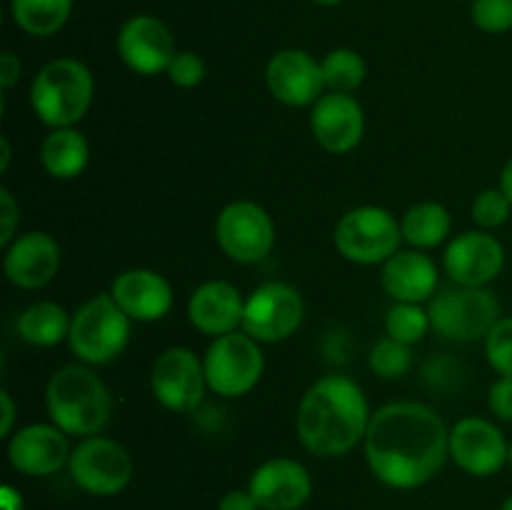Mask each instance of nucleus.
<instances>
[{
    "instance_id": "f257e3e1",
    "label": "nucleus",
    "mask_w": 512,
    "mask_h": 510,
    "mask_svg": "<svg viewBox=\"0 0 512 510\" xmlns=\"http://www.w3.org/2000/svg\"><path fill=\"white\" fill-rule=\"evenodd\" d=\"M363 450L380 483L413 490L430 483L448 463L450 428L430 405L398 400L375 410Z\"/></svg>"
},
{
    "instance_id": "f03ea898",
    "label": "nucleus",
    "mask_w": 512,
    "mask_h": 510,
    "mask_svg": "<svg viewBox=\"0 0 512 510\" xmlns=\"http://www.w3.org/2000/svg\"><path fill=\"white\" fill-rule=\"evenodd\" d=\"M368 398L355 380L325 375L303 395L295 415V433L303 448L318 458H340L358 448L368 435Z\"/></svg>"
},
{
    "instance_id": "7ed1b4c3",
    "label": "nucleus",
    "mask_w": 512,
    "mask_h": 510,
    "mask_svg": "<svg viewBox=\"0 0 512 510\" xmlns=\"http://www.w3.org/2000/svg\"><path fill=\"white\" fill-rule=\"evenodd\" d=\"M45 410L50 423L75 438L100 435L113 415V395L108 385L88 365H63L45 388Z\"/></svg>"
},
{
    "instance_id": "20e7f679",
    "label": "nucleus",
    "mask_w": 512,
    "mask_h": 510,
    "mask_svg": "<svg viewBox=\"0 0 512 510\" xmlns=\"http://www.w3.org/2000/svg\"><path fill=\"white\" fill-rule=\"evenodd\" d=\"M93 73L78 58H55L35 73L28 98L35 118L50 130L75 128L93 105Z\"/></svg>"
},
{
    "instance_id": "39448f33",
    "label": "nucleus",
    "mask_w": 512,
    "mask_h": 510,
    "mask_svg": "<svg viewBox=\"0 0 512 510\" xmlns=\"http://www.w3.org/2000/svg\"><path fill=\"white\" fill-rule=\"evenodd\" d=\"M130 323L133 320L115 303L113 295H93L73 313L68 335L70 353L85 365L113 363L128 348Z\"/></svg>"
},
{
    "instance_id": "423d86ee",
    "label": "nucleus",
    "mask_w": 512,
    "mask_h": 510,
    "mask_svg": "<svg viewBox=\"0 0 512 510\" xmlns=\"http://www.w3.org/2000/svg\"><path fill=\"white\" fill-rule=\"evenodd\" d=\"M430 325L440 338L450 343H475L498 323L500 303L488 288H470V285H450L440 288L428 300Z\"/></svg>"
},
{
    "instance_id": "0eeeda50",
    "label": "nucleus",
    "mask_w": 512,
    "mask_h": 510,
    "mask_svg": "<svg viewBox=\"0 0 512 510\" xmlns=\"http://www.w3.org/2000/svg\"><path fill=\"white\" fill-rule=\"evenodd\" d=\"M403 243L400 220L380 205H358L340 215L333 230V245L355 265H383Z\"/></svg>"
},
{
    "instance_id": "6e6552de",
    "label": "nucleus",
    "mask_w": 512,
    "mask_h": 510,
    "mask_svg": "<svg viewBox=\"0 0 512 510\" xmlns=\"http://www.w3.org/2000/svg\"><path fill=\"white\" fill-rule=\"evenodd\" d=\"M208 390L220 398H243L265 373V353L255 338L243 330L213 338L203 355Z\"/></svg>"
},
{
    "instance_id": "1a4fd4ad",
    "label": "nucleus",
    "mask_w": 512,
    "mask_h": 510,
    "mask_svg": "<svg viewBox=\"0 0 512 510\" xmlns=\"http://www.w3.org/2000/svg\"><path fill=\"white\" fill-rule=\"evenodd\" d=\"M68 473L80 490L95 498L123 493L133 480V458L128 448L105 435L80 438L68 460Z\"/></svg>"
},
{
    "instance_id": "9d476101",
    "label": "nucleus",
    "mask_w": 512,
    "mask_h": 510,
    "mask_svg": "<svg viewBox=\"0 0 512 510\" xmlns=\"http://www.w3.org/2000/svg\"><path fill=\"white\" fill-rule=\"evenodd\" d=\"M215 240L233 263L255 265L275 248V223L255 200H233L215 220Z\"/></svg>"
},
{
    "instance_id": "9b49d317",
    "label": "nucleus",
    "mask_w": 512,
    "mask_h": 510,
    "mask_svg": "<svg viewBox=\"0 0 512 510\" xmlns=\"http://www.w3.org/2000/svg\"><path fill=\"white\" fill-rule=\"evenodd\" d=\"M305 318V303L298 288L270 280L245 298L243 333L263 343H283L293 338Z\"/></svg>"
},
{
    "instance_id": "f8f14e48",
    "label": "nucleus",
    "mask_w": 512,
    "mask_h": 510,
    "mask_svg": "<svg viewBox=\"0 0 512 510\" xmlns=\"http://www.w3.org/2000/svg\"><path fill=\"white\" fill-rule=\"evenodd\" d=\"M150 390L155 400L170 413L198 410L208 390L203 358L183 345L165 348L150 370Z\"/></svg>"
},
{
    "instance_id": "ddd939ff",
    "label": "nucleus",
    "mask_w": 512,
    "mask_h": 510,
    "mask_svg": "<svg viewBox=\"0 0 512 510\" xmlns=\"http://www.w3.org/2000/svg\"><path fill=\"white\" fill-rule=\"evenodd\" d=\"M115 50L125 68L145 78L168 73V65L178 53L173 30L155 15H133L125 20L115 38Z\"/></svg>"
},
{
    "instance_id": "4468645a",
    "label": "nucleus",
    "mask_w": 512,
    "mask_h": 510,
    "mask_svg": "<svg viewBox=\"0 0 512 510\" xmlns=\"http://www.w3.org/2000/svg\"><path fill=\"white\" fill-rule=\"evenodd\" d=\"M510 443L488 418L468 415L450 428V460L475 478H490L508 465Z\"/></svg>"
},
{
    "instance_id": "2eb2a0df",
    "label": "nucleus",
    "mask_w": 512,
    "mask_h": 510,
    "mask_svg": "<svg viewBox=\"0 0 512 510\" xmlns=\"http://www.w3.org/2000/svg\"><path fill=\"white\" fill-rule=\"evenodd\" d=\"M505 268V248L490 230H465L443 253V270L455 285L488 288Z\"/></svg>"
},
{
    "instance_id": "dca6fc26",
    "label": "nucleus",
    "mask_w": 512,
    "mask_h": 510,
    "mask_svg": "<svg viewBox=\"0 0 512 510\" xmlns=\"http://www.w3.org/2000/svg\"><path fill=\"white\" fill-rule=\"evenodd\" d=\"M265 83L270 95L288 108H313L325 93L323 68L308 50L300 48L278 50L268 60Z\"/></svg>"
},
{
    "instance_id": "f3484780",
    "label": "nucleus",
    "mask_w": 512,
    "mask_h": 510,
    "mask_svg": "<svg viewBox=\"0 0 512 510\" xmlns=\"http://www.w3.org/2000/svg\"><path fill=\"white\" fill-rule=\"evenodd\" d=\"M310 133L330 155H348L365 135V110L353 93H323L310 110Z\"/></svg>"
},
{
    "instance_id": "a211bd4d",
    "label": "nucleus",
    "mask_w": 512,
    "mask_h": 510,
    "mask_svg": "<svg viewBox=\"0 0 512 510\" xmlns=\"http://www.w3.org/2000/svg\"><path fill=\"white\" fill-rule=\"evenodd\" d=\"M60 245L45 230L18 233L10 245H5L3 270L5 278L20 290H40L58 275Z\"/></svg>"
},
{
    "instance_id": "6ab92c4d",
    "label": "nucleus",
    "mask_w": 512,
    "mask_h": 510,
    "mask_svg": "<svg viewBox=\"0 0 512 510\" xmlns=\"http://www.w3.org/2000/svg\"><path fill=\"white\" fill-rule=\"evenodd\" d=\"M68 433L53 423H33L8 438V460L18 473L45 478L65 468L70 460Z\"/></svg>"
},
{
    "instance_id": "aec40b11",
    "label": "nucleus",
    "mask_w": 512,
    "mask_h": 510,
    "mask_svg": "<svg viewBox=\"0 0 512 510\" xmlns=\"http://www.w3.org/2000/svg\"><path fill=\"white\" fill-rule=\"evenodd\" d=\"M248 490L260 510H303L313 495V478L298 460L270 458L250 475Z\"/></svg>"
},
{
    "instance_id": "412c9836",
    "label": "nucleus",
    "mask_w": 512,
    "mask_h": 510,
    "mask_svg": "<svg viewBox=\"0 0 512 510\" xmlns=\"http://www.w3.org/2000/svg\"><path fill=\"white\" fill-rule=\"evenodd\" d=\"M110 295L125 310V315L138 323L163 320L175 300L168 278L150 268H130L115 275L110 283Z\"/></svg>"
},
{
    "instance_id": "4be33fe9",
    "label": "nucleus",
    "mask_w": 512,
    "mask_h": 510,
    "mask_svg": "<svg viewBox=\"0 0 512 510\" xmlns=\"http://www.w3.org/2000/svg\"><path fill=\"white\" fill-rule=\"evenodd\" d=\"M243 313L245 298L228 280H205L188 298L190 325L210 338L243 328Z\"/></svg>"
},
{
    "instance_id": "5701e85b",
    "label": "nucleus",
    "mask_w": 512,
    "mask_h": 510,
    "mask_svg": "<svg viewBox=\"0 0 512 510\" xmlns=\"http://www.w3.org/2000/svg\"><path fill=\"white\" fill-rule=\"evenodd\" d=\"M380 285L395 303H428L440 290L438 265L423 250H398L383 263Z\"/></svg>"
},
{
    "instance_id": "b1692460",
    "label": "nucleus",
    "mask_w": 512,
    "mask_h": 510,
    "mask_svg": "<svg viewBox=\"0 0 512 510\" xmlns=\"http://www.w3.org/2000/svg\"><path fill=\"white\" fill-rule=\"evenodd\" d=\"M90 143L80 130L55 128L40 143V165L55 180H73L88 168Z\"/></svg>"
},
{
    "instance_id": "393cba45",
    "label": "nucleus",
    "mask_w": 512,
    "mask_h": 510,
    "mask_svg": "<svg viewBox=\"0 0 512 510\" xmlns=\"http://www.w3.org/2000/svg\"><path fill=\"white\" fill-rule=\"evenodd\" d=\"M70 323H73V315H68L63 305L55 300H38L20 313L18 335L20 340L35 348H53L68 340Z\"/></svg>"
},
{
    "instance_id": "a878e982",
    "label": "nucleus",
    "mask_w": 512,
    "mask_h": 510,
    "mask_svg": "<svg viewBox=\"0 0 512 510\" xmlns=\"http://www.w3.org/2000/svg\"><path fill=\"white\" fill-rule=\"evenodd\" d=\"M400 228H403V240L410 248L430 250L448 240L453 218L445 205L435 203V200H423L405 210Z\"/></svg>"
},
{
    "instance_id": "bb28decb",
    "label": "nucleus",
    "mask_w": 512,
    "mask_h": 510,
    "mask_svg": "<svg viewBox=\"0 0 512 510\" xmlns=\"http://www.w3.org/2000/svg\"><path fill=\"white\" fill-rule=\"evenodd\" d=\"M73 13V0H10V18L23 33L48 38L65 28Z\"/></svg>"
},
{
    "instance_id": "cd10ccee",
    "label": "nucleus",
    "mask_w": 512,
    "mask_h": 510,
    "mask_svg": "<svg viewBox=\"0 0 512 510\" xmlns=\"http://www.w3.org/2000/svg\"><path fill=\"white\" fill-rule=\"evenodd\" d=\"M323 68L325 90L328 93H355L365 83V60L358 50L353 48H335L320 60Z\"/></svg>"
},
{
    "instance_id": "c85d7f7f",
    "label": "nucleus",
    "mask_w": 512,
    "mask_h": 510,
    "mask_svg": "<svg viewBox=\"0 0 512 510\" xmlns=\"http://www.w3.org/2000/svg\"><path fill=\"white\" fill-rule=\"evenodd\" d=\"M428 330H433V325H430L428 308H423V303H395L385 315V335L410 345V348L423 343Z\"/></svg>"
},
{
    "instance_id": "c756f323",
    "label": "nucleus",
    "mask_w": 512,
    "mask_h": 510,
    "mask_svg": "<svg viewBox=\"0 0 512 510\" xmlns=\"http://www.w3.org/2000/svg\"><path fill=\"white\" fill-rule=\"evenodd\" d=\"M368 365L378 378L383 380H400L413 368V348L400 340L383 335L375 340L368 353Z\"/></svg>"
},
{
    "instance_id": "7c9ffc66",
    "label": "nucleus",
    "mask_w": 512,
    "mask_h": 510,
    "mask_svg": "<svg viewBox=\"0 0 512 510\" xmlns=\"http://www.w3.org/2000/svg\"><path fill=\"white\" fill-rule=\"evenodd\" d=\"M470 215H473V223L480 230H490L493 233L495 228H500V225H505L510 220L512 203L500 188H485L475 195Z\"/></svg>"
},
{
    "instance_id": "2f4dec72",
    "label": "nucleus",
    "mask_w": 512,
    "mask_h": 510,
    "mask_svg": "<svg viewBox=\"0 0 512 510\" xmlns=\"http://www.w3.org/2000/svg\"><path fill=\"white\" fill-rule=\"evenodd\" d=\"M485 358L498 375H512V318H500L483 340Z\"/></svg>"
},
{
    "instance_id": "473e14b6",
    "label": "nucleus",
    "mask_w": 512,
    "mask_h": 510,
    "mask_svg": "<svg viewBox=\"0 0 512 510\" xmlns=\"http://www.w3.org/2000/svg\"><path fill=\"white\" fill-rule=\"evenodd\" d=\"M470 18L483 33H508L512 30V0H473Z\"/></svg>"
},
{
    "instance_id": "72a5a7b5",
    "label": "nucleus",
    "mask_w": 512,
    "mask_h": 510,
    "mask_svg": "<svg viewBox=\"0 0 512 510\" xmlns=\"http://www.w3.org/2000/svg\"><path fill=\"white\" fill-rule=\"evenodd\" d=\"M165 75H168V80L175 88H198L205 80V63L198 53H193V50H178Z\"/></svg>"
},
{
    "instance_id": "f704fd0d",
    "label": "nucleus",
    "mask_w": 512,
    "mask_h": 510,
    "mask_svg": "<svg viewBox=\"0 0 512 510\" xmlns=\"http://www.w3.org/2000/svg\"><path fill=\"white\" fill-rule=\"evenodd\" d=\"M488 408L498 420L512 423V375H500L488 393Z\"/></svg>"
},
{
    "instance_id": "c9c22d12",
    "label": "nucleus",
    "mask_w": 512,
    "mask_h": 510,
    "mask_svg": "<svg viewBox=\"0 0 512 510\" xmlns=\"http://www.w3.org/2000/svg\"><path fill=\"white\" fill-rule=\"evenodd\" d=\"M0 245H10L18 235V223H20V205L15 203L13 193L8 188H0Z\"/></svg>"
},
{
    "instance_id": "e433bc0d",
    "label": "nucleus",
    "mask_w": 512,
    "mask_h": 510,
    "mask_svg": "<svg viewBox=\"0 0 512 510\" xmlns=\"http://www.w3.org/2000/svg\"><path fill=\"white\" fill-rule=\"evenodd\" d=\"M20 73H23V65H20L18 55L5 50V53L0 55V88L3 90L13 88V85L20 80Z\"/></svg>"
},
{
    "instance_id": "4c0bfd02",
    "label": "nucleus",
    "mask_w": 512,
    "mask_h": 510,
    "mask_svg": "<svg viewBox=\"0 0 512 510\" xmlns=\"http://www.w3.org/2000/svg\"><path fill=\"white\" fill-rule=\"evenodd\" d=\"M218 510H260V505L250 490H230L220 498Z\"/></svg>"
},
{
    "instance_id": "58836bf2",
    "label": "nucleus",
    "mask_w": 512,
    "mask_h": 510,
    "mask_svg": "<svg viewBox=\"0 0 512 510\" xmlns=\"http://www.w3.org/2000/svg\"><path fill=\"white\" fill-rule=\"evenodd\" d=\"M0 408H3V415H0V438H10L13 435V425H15V403L13 395L8 390L0 393Z\"/></svg>"
},
{
    "instance_id": "ea45409f",
    "label": "nucleus",
    "mask_w": 512,
    "mask_h": 510,
    "mask_svg": "<svg viewBox=\"0 0 512 510\" xmlns=\"http://www.w3.org/2000/svg\"><path fill=\"white\" fill-rule=\"evenodd\" d=\"M0 500H3V510H23V498H20L18 490L10 488V485H3Z\"/></svg>"
},
{
    "instance_id": "a19ab883",
    "label": "nucleus",
    "mask_w": 512,
    "mask_h": 510,
    "mask_svg": "<svg viewBox=\"0 0 512 510\" xmlns=\"http://www.w3.org/2000/svg\"><path fill=\"white\" fill-rule=\"evenodd\" d=\"M498 188L503 190L505 195H508V200L512 203V155H510L508 163L503 165V173H500V185H498Z\"/></svg>"
},
{
    "instance_id": "79ce46f5",
    "label": "nucleus",
    "mask_w": 512,
    "mask_h": 510,
    "mask_svg": "<svg viewBox=\"0 0 512 510\" xmlns=\"http://www.w3.org/2000/svg\"><path fill=\"white\" fill-rule=\"evenodd\" d=\"M0 148H3V158H0V170H3V173H5V170H8V165H10V140L5 138V135H3V138H0Z\"/></svg>"
},
{
    "instance_id": "37998d69",
    "label": "nucleus",
    "mask_w": 512,
    "mask_h": 510,
    "mask_svg": "<svg viewBox=\"0 0 512 510\" xmlns=\"http://www.w3.org/2000/svg\"><path fill=\"white\" fill-rule=\"evenodd\" d=\"M310 3L323 5V8H333V5H340V3H343V0H310Z\"/></svg>"
},
{
    "instance_id": "c03bdc74",
    "label": "nucleus",
    "mask_w": 512,
    "mask_h": 510,
    "mask_svg": "<svg viewBox=\"0 0 512 510\" xmlns=\"http://www.w3.org/2000/svg\"><path fill=\"white\" fill-rule=\"evenodd\" d=\"M500 510H512V495H510L508 500H505V503H503V508H500Z\"/></svg>"
},
{
    "instance_id": "a18cd8bd",
    "label": "nucleus",
    "mask_w": 512,
    "mask_h": 510,
    "mask_svg": "<svg viewBox=\"0 0 512 510\" xmlns=\"http://www.w3.org/2000/svg\"><path fill=\"white\" fill-rule=\"evenodd\" d=\"M508 465L512 468V443H510V450H508Z\"/></svg>"
}]
</instances>
